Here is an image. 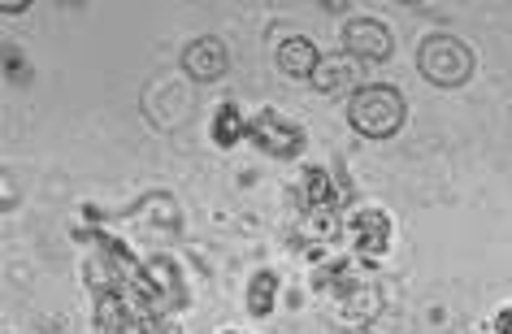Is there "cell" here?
<instances>
[{"instance_id":"1","label":"cell","mask_w":512,"mask_h":334,"mask_svg":"<svg viewBox=\"0 0 512 334\" xmlns=\"http://www.w3.org/2000/svg\"><path fill=\"white\" fill-rule=\"evenodd\" d=\"M404 118H408V105L400 87L391 83H365L348 100V122L369 139H391L404 126Z\"/></svg>"},{"instance_id":"2","label":"cell","mask_w":512,"mask_h":334,"mask_svg":"<svg viewBox=\"0 0 512 334\" xmlns=\"http://www.w3.org/2000/svg\"><path fill=\"white\" fill-rule=\"evenodd\" d=\"M473 48L456 35H430L426 44L417 48V70L426 74L434 87H465L473 79Z\"/></svg>"},{"instance_id":"3","label":"cell","mask_w":512,"mask_h":334,"mask_svg":"<svg viewBox=\"0 0 512 334\" xmlns=\"http://www.w3.org/2000/svg\"><path fill=\"white\" fill-rule=\"evenodd\" d=\"M248 139L261 152L278 157V161H291V157H300V152H304V131L291 118H283L278 109H261V113H256V118L248 122Z\"/></svg>"},{"instance_id":"4","label":"cell","mask_w":512,"mask_h":334,"mask_svg":"<svg viewBox=\"0 0 512 334\" xmlns=\"http://www.w3.org/2000/svg\"><path fill=\"white\" fill-rule=\"evenodd\" d=\"M343 53L352 61H391V31L378 18H352L343 22Z\"/></svg>"},{"instance_id":"5","label":"cell","mask_w":512,"mask_h":334,"mask_svg":"<svg viewBox=\"0 0 512 334\" xmlns=\"http://www.w3.org/2000/svg\"><path fill=\"white\" fill-rule=\"evenodd\" d=\"M183 70L191 83H213L222 79V74L230 70V53L222 40H213V35H200V40H191L183 48Z\"/></svg>"},{"instance_id":"6","label":"cell","mask_w":512,"mask_h":334,"mask_svg":"<svg viewBox=\"0 0 512 334\" xmlns=\"http://www.w3.org/2000/svg\"><path fill=\"white\" fill-rule=\"evenodd\" d=\"M348 239H352L356 256H365V261H374V256H382V248L391 243V222H387V213L365 209V213L348 226Z\"/></svg>"},{"instance_id":"7","label":"cell","mask_w":512,"mask_h":334,"mask_svg":"<svg viewBox=\"0 0 512 334\" xmlns=\"http://www.w3.org/2000/svg\"><path fill=\"white\" fill-rule=\"evenodd\" d=\"M274 61H278V70H283L287 79H313V70H317V61H322V57H317L313 40H304V35H291V40L278 44Z\"/></svg>"},{"instance_id":"8","label":"cell","mask_w":512,"mask_h":334,"mask_svg":"<svg viewBox=\"0 0 512 334\" xmlns=\"http://www.w3.org/2000/svg\"><path fill=\"white\" fill-rule=\"evenodd\" d=\"M304 196H309V204L317 213H330V209H339V204L348 200V196H343V187L335 183V174L317 170V165H313V170H304Z\"/></svg>"},{"instance_id":"9","label":"cell","mask_w":512,"mask_h":334,"mask_svg":"<svg viewBox=\"0 0 512 334\" xmlns=\"http://www.w3.org/2000/svg\"><path fill=\"white\" fill-rule=\"evenodd\" d=\"M356 83V70H352V57H322L313 70V87L326 96H339L348 92V87Z\"/></svg>"},{"instance_id":"10","label":"cell","mask_w":512,"mask_h":334,"mask_svg":"<svg viewBox=\"0 0 512 334\" xmlns=\"http://www.w3.org/2000/svg\"><path fill=\"white\" fill-rule=\"evenodd\" d=\"M239 139H248V118L235 105H222L213 113V144L217 148H235Z\"/></svg>"},{"instance_id":"11","label":"cell","mask_w":512,"mask_h":334,"mask_svg":"<svg viewBox=\"0 0 512 334\" xmlns=\"http://www.w3.org/2000/svg\"><path fill=\"white\" fill-rule=\"evenodd\" d=\"M274 295H278V274L274 269H256L252 282H248V313L252 317H270Z\"/></svg>"},{"instance_id":"12","label":"cell","mask_w":512,"mask_h":334,"mask_svg":"<svg viewBox=\"0 0 512 334\" xmlns=\"http://www.w3.org/2000/svg\"><path fill=\"white\" fill-rule=\"evenodd\" d=\"M5 74H9V83H27L31 79V70H22V53L14 44H5Z\"/></svg>"},{"instance_id":"13","label":"cell","mask_w":512,"mask_h":334,"mask_svg":"<svg viewBox=\"0 0 512 334\" xmlns=\"http://www.w3.org/2000/svg\"><path fill=\"white\" fill-rule=\"evenodd\" d=\"M495 334H512V313H504L495 321Z\"/></svg>"},{"instance_id":"14","label":"cell","mask_w":512,"mask_h":334,"mask_svg":"<svg viewBox=\"0 0 512 334\" xmlns=\"http://www.w3.org/2000/svg\"><path fill=\"white\" fill-rule=\"evenodd\" d=\"M226 334H230V330H226Z\"/></svg>"}]
</instances>
